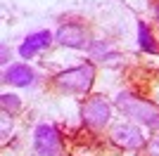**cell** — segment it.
Masks as SVG:
<instances>
[{
    "label": "cell",
    "mask_w": 159,
    "mask_h": 156,
    "mask_svg": "<svg viewBox=\"0 0 159 156\" xmlns=\"http://www.w3.org/2000/svg\"><path fill=\"white\" fill-rule=\"evenodd\" d=\"M95 78H98V66L95 62L86 59L76 66H69V69H62L52 76V88L60 95H74V97H88L90 90L95 85Z\"/></svg>",
    "instance_id": "cell-1"
},
{
    "label": "cell",
    "mask_w": 159,
    "mask_h": 156,
    "mask_svg": "<svg viewBox=\"0 0 159 156\" xmlns=\"http://www.w3.org/2000/svg\"><path fill=\"white\" fill-rule=\"evenodd\" d=\"M114 106L124 111L133 123H138V125H143V128H147V130L159 132V106L152 104L150 99L140 97V95H135V92L121 90V92L114 95Z\"/></svg>",
    "instance_id": "cell-2"
},
{
    "label": "cell",
    "mask_w": 159,
    "mask_h": 156,
    "mask_svg": "<svg viewBox=\"0 0 159 156\" xmlns=\"http://www.w3.org/2000/svg\"><path fill=\"white\" fill-rule=\"evenodd\" d=\"M112 116H114V104L102 95H88L81 104V121L90 130H105L112 123Z\"/></svg>",
    "instance_id": "cell-3"
},
{
    "label": "cell",
    "mask_w": 159,
    "mask_h": 156,
    "mask_svg": "<svg viewBox=\"0 0 159 156\" xmlns=\"http://www.w3.org/2000/svg\"><path fill=\"white\" fill-rule=\"evenodd\" d=\"M33 151L36 156H62L64 137L52 123H38L33 130Z\"/></svg>",
    "instance_id": "cell-4"
},
{
    "label": "cell",
    "mask_w": 159,
    "mask_h": 156,
    "mask_svg": "<svg viewBox=\"0 0 159 156\" xmlns=\"http://www.w3.org/2000/svg\"><path fill=\"white\" fill-rule=\"evenodd\" d=\"M109 142L126 151H140L147 144V135L143 130V125L133 123V121L131 123H116L109 130Z\"/></svg>",
    "instance_id": "cell-5"
},
{
    "label": "cell",
    "mask_w": 159,
    "mask_h": 156,
    "mask_svg": "<svg viewBox=\"0 0 159 156\" xmlns=\"http://www.w3.org/2000/svg\"><path fill=\"white\" fill-rule=\"evenodd\" d=\"M90 33L83 21H64L60 28L55 31V43L62 47H71V50H86L90 45Z\"/></svg>",
    "instance_id": "cell-6"
},
{
    "label": "cell",
    "mask_w": 159,
    "mask_h": 156,
    "mask_svg": "<svg viewBox=\"0 0 159 156\" xmlns=\"http://www.w3.org/2000/svg\"><path fill=\"white\" fill-rule=\"evenodd\" d=\"M52 43H55V33L48 31V28H40V31L29 33L26 38L21 40V45L17 47V54H19L21 59H33L36 54H40L43 50H48Z\"/></svg>",
    "instance_id": "cell-7"
},
{
    "label": "cell",
    "mask_w": 159,
    "mask_h": 156,
    "mask_svg": "<svg viewBox=\"0 0 159 156\" xmlns=\"http://www.w3.org/2000/svg\"><path fill=\"white\" fill-rule=\"evenodd\" d=\"M2 83L12 85V88H31L36 83V71L26 62H12L2 71Z\"/></svg>",
    "instance_id": "cell-8"
},
{
    "label": "cell",
    "mask_w": 159,
    "mask_h": 156,
    "mask_svg": "<svg viewBox=\"0 0 159 156\" xmlns=\"http://www.w3.org/2000/svg\"><path fill=\"white\" fill-rule=\"evenodd\" d=\"M138 47L145 54H159V43L152 36V31H150V24L143 19L138 21Z\"/></svg>",
    "instance_id": "cell-9"
},
{
    "label": "cell",
    "mask_w": 159,
    "mask_h": 156,
    "mask_svg": "<svg viewBox=\"0 0 159 156\" xmlns=\"http://www.w3.org/2000/svg\"><path fill=\"white\" fill-rule=\"evenodd\" d=\"M86 52L90 54V59H98V62H109V59H116L119 54L109 47L107 40H100V38H93L90 45L86 47Z\"/></svg>",
    "instance_id": "cell-10"
},
{
    "label": "cell",
    "mask_w": 159,
    "mask_h": 156,
    "mask_svg": "<svg viewBox=\"0 0 159 156\" xmlns=\"http://www.w3.org/2000/svg\"><path fill=\"white\" fill-rule=\"evenodd\" d=\"M21 106H24V102H21L19 95H14V92H2L0 95V109H2L5 116H17L21 111Z\"/></svg>",
    "instance_id": "cell-11"
},
{
    "label": "cell",
    "mask_w": 159,
    "mask_h": 156,
    "mask_svg": "<svg viewBox=\"0 0 159 156\" xmlns=\"http://www.w3.org/2000/svg\"><path fill=\"white\" fill-rule=\"evenodd\" d=\"M145 156H159V132H157V135H152V137H147Z\"/></svg>",
    "instance_id": "cell-12"
},
{
    "label": "cell",
    "mask_w": 159,
    "mask_h": 156,
    "mask_svg": "<svg viewBox=\"0 0 159 156\" xmlns=\"http://www.w3.org/2000/svg\"><path fill=\"white\" fill-rule=\"evenodd\" d=\"M10 57H12V50H10L7 43H2V45H0V64L10 66Z\"/></svg>",
    "instance_id": "cell-13"
},
{
    "label": "cell",
    "mask_w": 159,
    "mask_h": 156,
    "mask_svg": "<svg viewBox=\"0 0 159 156\" xmlns=\"http://www.w3.org/2000/svg\"><path fill=\"white\" fill-rule=\"evenodd\" d=\"M152 17H154V21L159 24V0H157V2L152 5Z\"/></svg>",
    "instance_id": "cell-14"
}]
</instances>
